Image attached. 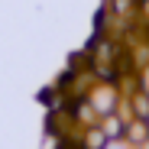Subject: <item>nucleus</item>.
<instances>
[{"label": "nucleus", "mask_w": 149, "mask_h": 149, "mask_svg": "<svg viewBox=\"0 0 149 149\" xmlns=\"http://www.w3.org/2000/svg\"><path fill=\"white\" fill-rule=\"evenodd\" d=\"M88 101L94 104V110L107 117V113H117L120 101H123V94H120V84L117 81H107V78H97V84L88 91Z\"/></svg>", "instance_id": "nucleus-1"}, {"label": "nucleus", "mask_w": 149, "mask_h": 149, "mask_svg": "<svg viewBox=\"0 0 149 149\" xmlns=\"http://www.w3.org/2000/svg\"><path fill=\"white\" fill-rule=\"evenodd\" d=\"M71 117L78 127H101V113L94 110V104L88 101V97H81V101L71 104Z\"/></svg>", "instance_id": "nucleus-2"}, {"label": "nucleus", "mask_w": 149, "mask_h": 149, "mask_svg": "<svg viewBox=\"0 0 149 149\" xmlns=\"http://www.w3.org/2000/svg\"><path fill=\"white\" fill-rule=\"evenodd\" d=\"M101 130L110 139H123V133H127V120H123L120 113H107V117H101Z\"/></svg>", "instance_id": "nucleus-3"}, {"label": "nucleus", "mask_w": 149, "mask_h": 149, "mask_svg": "<svg viewBox=\"0 0 149 149\" xmlns=\"http://www.w3.org/2000/svg\"><path fill=\"white\" fill-rule=\"evenodd\" d=\"M139 23L149 26V0H139Z\"/></svg>", "instance_id": "nucleus-4"}, {"label": "nucleus", "mask_w": 149, "mask_h": 149, "mask_svg": "<svg viewBox=\"0 0 149 149\" xmlns=\"http://www.w3.org/2000/svg\"><path fill=\"white\" fill-rule=\"evenodd\" d=\"M146 123H149V120H146Z\"/></svg>", "instance_id": "nucleus-5"}]
</instances>
